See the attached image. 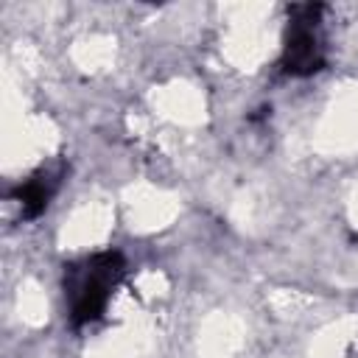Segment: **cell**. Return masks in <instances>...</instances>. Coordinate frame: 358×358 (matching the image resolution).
Instances as JSON below:
<instances>
[{
  "instance_id": "2",
  "label": "cell",
  "mask_w": 358,
  "mask_h": 358,
  "mask_svg": "<svg viewBox=\"0 0 358 358\" xmlns=\"http://www.w3.org/2000/svg\"><path fill=\"white\" fill-rule=\"evenodd\" d=\"M319 14L322 6H294L291 25L282 48V70L288 76H313L324 67L322 39H319Z\"/></svg>"
},
{
  "instance_id": "3",
  "label": "cell",
  "mask_w": 358,
  "mask_h": 358,
  "mask_svg": "<svg viewBox=\"0 0 358 358\" xmlns=\"http://www.w3.org/2000/svg\"><path fill=\"white\" fill-rule=\"evenodd\" d=\"M56 185H59V173H53V171H39V173H34L31 179H25V182L17 187V193H14L17 201H20V207H22V215H25V218L39 215V213L48 207V201H50Z\"/></svg>"
},
{
  "instance_id": "1",
  "label": "cell",
  "mask_w": 358,
  "mask_h": 358,
  "mask_svg": "<svg viewBox=\"0 0 358 358\" xmlns=\"http://www.w3.org/2000/svg\"><path fill=\"white\" fill-rule=\"evenodd\" d=\"M123 257L120 252H98L92 255L84 266L70 271V319L73 324H90L95 319H101V313L106 310L109 294L117 285L120 274H123Z\"/></svg>"
}]
</instances>
